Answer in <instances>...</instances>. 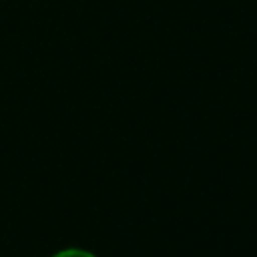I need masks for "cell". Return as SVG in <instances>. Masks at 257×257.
Masks as SVG:
<instances>
[{
	"instance_id": "1",
	"label": "cell",
	"mask_w": 257,
	"mask_h": 257,
	"mask_svg": "<svg viewBox=\"0 0 257 257\" xmlns=\"http://www.w3.org/2000/svg\"><path fill=\"white\" fill-rule=\"evenodd\" d=\"M52 257H96L94 253L86 251V249H78V247H68V249H62L58 253H54Z\"/></svg>"
}]
</instances>
